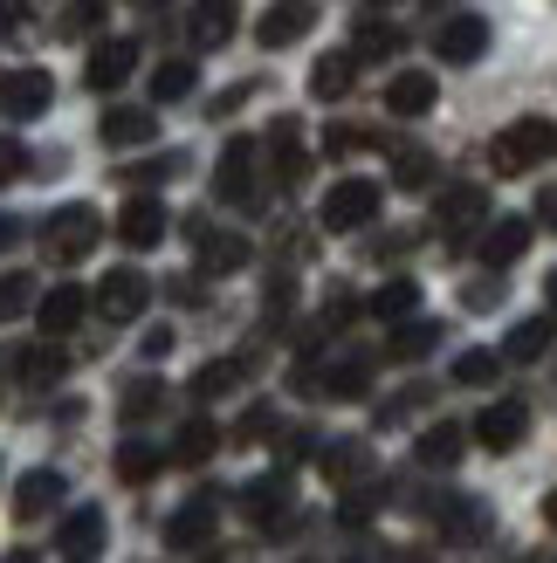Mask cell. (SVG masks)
I'll list each match as a JSON object with an SVG mask.
<instances>
[{"label": "cell", "instance_id": "1", "mask_svg": "<svg viewBox=\"0 0 557 563\" xmlns=\"http://www.w3.org/2000/svg\"><path fill=\"white\" fill-rule=\"evenodd\" d=\"M550 158H557V124H550V118H516L510 131H495V145H489V173L523 179L531 165H550Z\"/></svg>", "mask_w": 557, "mask_h": 563}, {"label": "cell", "instance_id": "2", "mask_svg": "<svg viewBox=\"0 0 557 563\" xmlns=\"http://www.w3.org/2000/svg\"><path fill=\"white\" fill-rule=\"evenodd\" d=\"M97 241H103V220H97V207H83V200H76V207H55V213L42 220V255L63 262V268L83 262Z\"/></svg>", "mask_w": 557, "mask_h": 563}, {"label": "cell", "instance_id": "3", "mask_svg": "<svg viewBox=\"0 0 557 563\" xmlns=\"http://www.w3.org/2000/svg\"><path fill=\"white\" fill-rule=\"evenodd\" d=\"M214 192L228 207H262V145L255 137H234L214 165Z\"/></svg>", "mask_w": 557, "mask_h": 563}, {"label": "cell", "instance_id": "4", "mask_svg": "<svg viewBox=\"0 0 557 563\" xmlns=\"http://www.w3.org/2000/svg\"><path fill=\"white\" fill-rule=\"evenodd\" d=\"M290 509H296V482L290 474H262V482L241 488V516L262 529V537H290Z\"/></svg>", "mask_w": 557, "mask_h": 563}, {"label": "cell", "instance_id": "5", "mask_svg": "<svg viewBox=\"0 0 557 563\" xmlns=\"http://www.w3.org/2000/svg\"><path fill=\"white\" fill-rule=\"evenodd\" d=\"M379 220V186L372 179H338L324 192V228L330 234H358V228H372Z\"/></svg>", "mask_w": 557, "mask_h": 563}, {"label": "cell", "instance_id": "6", "mask_svg": "<svg viewBox=\"0 0 557 563\" xmlns=\"http://www.w3.org/2000/svg\"><path fill=\"white\" fill-rule=\"evenodd\" d=\"M48 103H55V82H48V69H14V76H0V118L28 124V118H42Z\"/></svg>", "mask_w": 557, "mask_h": 563}, {"label": "cell", "instance_id": "7", "mask_svg": "<svg viewBox=\"0 0 557 563\" xmlns=\"http://www.w3.org/2000/svg\"><path fill=\"white\" fill-rule=\"evenodd\" d=\"M145 302H152V282L138 275V268H110L97 282V309L110 323H131V317H145Z\"/></svg>", "mask_w": 557, "mask_h": 563}, {"label": "cell", "instance_id": "8", "mask_svg": "<svg viewBox=\"0 0 557 563\" xmlns=\"http://www.w3.org/2000/svg\"><path fill=\"white\" fill-rule=\"evenodd\" d=\"M523 433H531V406H516V399H503V406H489V412H476V446H489V454H510V446H523Z\"/></svg>", "mask_w": 557, "mask_h": 563}, {"label": "cell", "instance_id": "9", "mask_svg": "<svg viewBox=\"0 0 557 563\" xmlns=\"http://www.w3.org/2000/svg\"><path fill=\"white\" fill-rule=\"evenodd\" d=\"M434 55L440 63H482L489 55V21L482 14H455L434 27Z\"/></svg>", "mask_w": 557, "mask_h": 563}, {"label": "cell", "instance_id": "10", "mask_svg": "<svg viewBox=\"0 0 557 563\" xmlns=\"http://www.w3.org/2000/svg\"><path fill=\"white\" fill-rule=\"evenodd\" d=\"M317 27V0H275V8L255 21V42L262 48H290V42H303Z\"/></svg>", "mask_w": 557, "mask_h": 563}, {"label": "cell", "instance_id": "11", "mask_svg": "<svg viewBox=\"0 0 557 563\" xmlns=\"http://www.w3.org/2000/svg\"><path fill=\"white\" fill-rule=\"evenodd\" d=\"M262 152H269V165H275V179H283V186H303V179H310V152H303V124H296V118H275Z\"/></svg>", "mask_w": 557, "mask_h": 563}, {"label": "cell", "instance_id": "12", "mask_svg": "<svg viewBox=\"0 0 557 563\" xmlns=\"http://www.w3.org/2000/svg\"><path fill=\"white\" fill-rule=\"evenodd\" d=\"M214 522H220V495H193L186 509H173V522H165V543L173 550H207Z\"/></svg>", "mask_w": 557, "mask_h": 563}, {"label": "cell", "instance_id": "13", "mask_svg": "<svg viewBox=\"0 0 557 563\" xmlns=\"http://www.w3.org/2000/svg\"><path fill=\"white\" fill-rule=\"evenodd\" d=\"M97 137H103V145H118V152H138V145H152V137H159V118H152L145 103H110Z\"/></svg>", "mask_w": 557, "mask_h": 563}, {"label": "cell", "instance_id": "14", "mask_svg": "<svg viewBox=\"0 0 557 563\" xmlns=\"http://www.w3.org/2000/svg\"><path fill=\"white\" fill-rule=\"evenodd\" d=\"M63 495H69L63 474H55V467H35V474H21V482H14V516H21V522H42V516L63 509Z\"/></svg>", "mask_w": 557, "mask_h": 563}, {"label": "cell", "instance_id": "15", "mask_svg": "<svg viewBox=\"0 0 557 563\" xmlns=\"http://www.w3.org/2000/svg\"><path fill=\"white\" fill-rule=\"evenodd\" d=\"M131 69H138V42L110 35V42L90 48V63H83V82H90V90H124V76H131Z\"/></svg>", "mask_w": 557, "mask_h": 563}, {"label": "cell", "instance_id": "16", "mask_svg": "<svg viewBox=\"0 0 557 563\" xmlns=\"http://www.w3.org/2000/svg\"><path fill=\"white\" fill-rule=\"evenodd\" d=\"M434 522H440V537H448V543H482L495 516H489V501H476V495H448L434 509Z\"/></svg>", "mask_w": 557, "mask_h": 563}, {"label": "cell", "instance_id": "17", "mask_svg": "<svg viewBox=\"0 0 557 563\" xmlns=\"http://www.w3.org/2000/svg\"><path fill=\"white\" fill-rule=\"evenodd\" d=\"M234 0H193V14H186V42L193 48H228L234 42Z\"/></svg>", "mask_w": 557, "mask_h": 563}, {"label": "cell", "instance_id": "18", "mask_svg": "<svg viewBox=\"0 0 557 563\" xmlns=\"http://www.w3.org/2000/svg\"><path fill=\"white\" fill-rule=\"evenodd\" d=\"M489 220V192L482 186H448L440 192V207H434V228L440 234H468V228H482Z\"/></svg>", "mask_w": 557, "mask_h": 563}, {"label": "cell", "instance_id": "19", "mask_svg": "<svg viewBox=\"0 0 557 563\" xmlns=\"http://www.w3.org/2000/svg\"><path fill=\"white\" fill-rule=\"evenodd\" d=\"M193 247H200V275H234V268H248V255H255L241 234H214L200 220H193Z\"/></svg>", "mask_w": 557, "mask_h": 563}, {"label": "cell", "instance_id": "20", "mask_svg": "<svg viewBox=\"0 0 557 563\" xmlns=\"http://www.w3.org/2000/svg\"><path fill=\"white\" fill-rule=\"evenodd\" d=\"M118 241H124V247H159V241H165V207L152 200V192L124 200V213H118Z\"/></svg>", "mask_w": 557, "mask_h": 563}, {"label": "cell", "instance_id": "21", "mask_svg": "<svg viewBox=\"0 0 557 563\" xmlns=\"http://www.w3.org/2000/svg\"><path fill=\"white\" fill-rule=\"evenodd\" d=\"M468 454V427H461V419H440V427H427L421 440H413V461H421V467H455Z\"/></svg>", "mask_w": 557, "mask_h": 563}, {"label": "cell", "instance_id": "22", "mask_svg": "<svg viewBox=\"0 0 557 563\" xmlns=\"http://www.w3.org/2000/svg\"><path fill=\"white\" fill-rule=\"evenodd\" d=\"M83 309H90V289H76V282H63V289H48V296L35 302V323H42L48 336H69V330L83 323Z\"/></svg>", "mask_w": 557, "mask_h": 563}, {"label": "cell", "instance_id": "23", "mask_svg": "<svg viewBox=\"0 0 557 563\" xmlns=\"http://www.w3.org/2000/svg\"><path fill=\"white\" fill-rule=\"evenodd\" d=\"M55 543H63L69 563H90L103 550V509H69L63 529H55Z\"/></svg>", "mask_w": 557, "mask_h": 563}, {"label": "cell", "instance_id": "24", "mask_svg": "<svg viewBox=\"0 0 557 563\" xmlns=\"http://www.w3.org/2000/svg\"><path fill=\"white\" fill-rule=\"evenodd\" d=\"M550 344H557V317L544 309V317H523V323L503 336V357H510V364H537Z\"/></svg>", "mask_w": 557, "mask_h": 563}, {"label": "cell", "instance_id": "25", "mask_svg": "<svg viewBox=\"0 0 557 563\" xmlns=\"http://www.w3.org/2000/svg\"><path fill=\"white\" fill-rule=\"evenodd\" d=\"M434 76H421V69H406V76H393L385 82V110H393V118H427L434 110Z\"/></svg>", "mask_w": 557, "mask_h": 563}, {"label": "cell", "instance_id": "26", "mask_svg": "<svg viewBox=\"0 0 557 563\" xmlns=\"http://www.w3.org/2000/svg\"><path fill=\"white\" fill-rule=\"evenodd\" d=\"M523 247H531V220H523V213H510V220H495V228L482 234V247H476V255H482L489 268H510V262L523 255Z\"/></svg>", "mask_w": 557, "mask_h": 563}, {"label": "cell", "instance_id": "27", "mask_svg": "<svg viewBox=\"0 0 557 563\" xmlns=\"http://www.w3.org/2000/svg\"><path fill=\"white\" fill-rule=\"evenodd\" d=\"M351 82H358V55H351V48H338V55H317V69H310V97L338 103V97H351Z\"/></svg>", "mask_w": 557, "mask_h": 563}, {"label": "cell", "instance_id": "28", "mask_svg": "<svg viewBox=\"0 0 557 563\" xmlns=\"http://www.w3.org/2000/svg\"><path fill=\"white\" fill-rule=\"evenodd\" d=\"M324 474H330L338 488L372 482V446H365V440H338V446H324Z\"/></svg>", "mask_w": 557, "mask_h": 563}, {"label": "cell", "instance_id": "29", "mask_svg": "<svg viewBox=\"0 0 557 563\" xmlns=\"http://www.w3.org/2000/svg\"><path fill=\"white\" fill-rule=\"evenodd\" d=\"M0 364H8L21 385H55V378L69 372V357H63V351H48V344H42V351H0Z\"/></svg>", "mask_w": 557, "mask_h": 563}, {"label": "cell", "instance_id": "30", "mask_svg": "<svg viewBox=\"0 0 557 563\" xmlns=\"http://www.w3.org/2000/svg\"><path fill=\"white\" fill-rule=\"evenodd\" d=\"M400 48H406V27L358 14V35H351V55H358V63H385V55H400Z\"/></svg>", "mask_w": 557, "mask_h": 563}, {"label": "cell", "instance_id": "31", "mask_svg": "<svg viewBox=\"0 0 557 563\" xmlns=\"http://www.w3.org/2000/svg\"><path fill=\"white\" fill-rule=\"evenodd\" d=\"M317 391H330V399H365V391H372V364L365 357H338L330 372H317Z\"/></svg>", "mask_w": 557, "mask_h": 563}, {"label": "cell", "instance_id": "32", "mask_svg": "<svg viewBox=\"0 0 557 563\" xmlns=\"http://www.w3.org/2000/svg\"><path fill=\"white\" fill-rule=\"evenodd\" d=\"M159 467H165V454H159L152 440H124V446H118V482H124V488L159 482Z\"/></svg>", "mask_w": 557, "mask_h": 563}, {"label": "cell", "instance_id": "33", "mask_svg": "<svg viewBox=\"0 0 557 563\" xmlns=\"http://www.w3.org/2000/svg\"><path fill=\"white\" fill-rule=\"evenodd\" d=\"M214 446H220V427H214V419H186L179 440H173V461H179V467H200V461H214Z\"/></svg>", "mask_w": 557, "mask_h": 563}, {"label": "cell", "instance_id": "34", "mask_svg": "<svg viewBox=\"0 0 557 563\" xmlns=\"http://www.w3.org/2000/svg\"><path fill=\"white\" fill-rule=\"evenodd\" d=\"M440 336H448V330H440V323H427V317H421V323H400V330H393V344H385V357H400V364H421V357L440 344Z\"/></svg>", "mask_w": 557, "mask_h": 563}, {"label": "cell", "instance_id": "35", "mask_svg": "<svg viewBox=\"0 0 557 563\" xmlns=\"http://www.w3.org/2000/svg\"><path fill=\"white\" fill-rule=\"evenodd\" d=\"M365 309H372V317H385V323H413V309H421V282H406V275L385 282V289H379Z\"/></svg>", "mask_w": 557, "mask_h": 563}, {"label": "cell", "instance_id": "36", "mask_svg": "<svg viewBox=\"0 0 557 563\" xmlns=\"http://www.w3.org/2000/svg\"><path fill=\"white\" fill-rule=\"evenodd\" d=\"M241 378H248V364H241V357H214L207 372H193V399H228Z\"/></svg>", "mask_w": 557, "mask_h": 563}, {"label": "cell", "instance_id": "37", "mask_svg": "<svg viewBox=\"0 0 557 563\" xmlns=\"http://www.w3.org/2000/svg\"><path fill=\"white\" fill-rule=\"evenodd\" d=\"M434 152H421V145H400L393 152V186H406V192H421V186H434Z\"/></svg>", "mask_w": 557, "mask_h": 563}, {"label": "cell", "instance_id": "38", "mask_svg": "<svg viewBox=\"0 0 557 563\" xmlns=\"http://www.w3.org/2000/svg\"><path fill=\"white\" fill-rule=\"evenodd\" d=\"M193 82H200V69L173 55V63H159V69H152V97H159V103H179V97H193Z\"/></svg>", "mask_w": 557, "mask_h": 563}, {"label": "cell", "instance_id": "39", "mask_svg": "<svg viewBox=\"0 0 557 563\" xmlns=\"http://www.w3.org/2000/svg\"><path fill=\"white\" fill-rule=\"evenodd\" d=\"M159 406H165V385H159V378H131V385L118 391V412L131 419V427H138V419H152Z\"/></svg>", "mask_w": 557, "mask_h": 563}, {"label": "cell", "instance_id": "40", "mask_svg": "<svg viewBox=\"0 0 557 563\" xmlns=\"http://www.w3.org/2000/svg\"><path fill=\"white\" fill-rule=\"evenodd\" d=\"M35 302H42V296H35V275H21V268L0 275V323H14L21 309H35Z\"/></svg>", "mask_w": 557, "mask_h": 563}, {"label": "cell", "instance_id": "41", "mask_svg": "<svg viewBox=\"0 0 557 563\" xmlns=\"http://www.w3.org/2000/svg\"><path fill=\"white\" fill-rule=\"evenodd\" d=\"M503 372V351H461L455 357V385H495Z\"/></svg>", "mask_w": 557, "mask_h": 563}, {"label": "cell", "instance_id": "42", "mask_svg": "<svg viewBox=\"0 0 557 563\" xmlns=\"http://www.w3.org/2000/svg\"><path fill=\"white\" fill-rule=\"evenodd\" d=\"M379 501H385V488H379V482L351 488V495H345V509H338V522H345V529H365V522L379 516Z\"/></svg>", "mask_w": 557, "mask_h": 563}, {"label": "cell", "instance_id": "43", "mask_svg": "<svg viewBox=\"0 0 557 563\" xmlns=\"http://www.w3.org/2000/svg\"><path fill=\"white\" fill-rule=\"evenodd\" d=\"M365 145H379L365 124H330V131H324V152H330V158H351V152H365Z\"/></svg>", "mask_w": 557, "mask_h": 563}, {"label": "cell", "instance_id": "44", "mask_svg": "<svg viewBox=\"0 0 557 563\" xmlns=\"http://www.w3.org/2000/svg\"><path fill=\"white\" fill-rule=\"evenodd\" d=\"M97 21H103V0H76V8L63 14V35H90Z\"/></svg>", "mask_w": 557, "mask_h": 563}, {"label": "cell", "instance_id": "45", "mask_svg": "<svg viewBox=\"0 0 557 563\" xmlns=\"http://www.w3.org/2000/svg\"><path fill=\"white\" fill-rule=\"evenodd\" d=\"M28 35V0H0V42H21Z\"/></svg>", "mask_w": 557, "mask_h": 563}, {"label": "cell", "instance_id": "46", "mask_svg": "<svg viewBox=\"0 0 557 563\" xmlns=\"http://www.w3.org/2000/svg\"><path fill=\"white\" fill-rule=\"evenodd\" d=\"M461 302H468V309H495V302H503V282H495V275L468 282V289H461Z\"/></svg>", "mask_w": 557, "mask_h": 563}, {"label": "cell", "instance_id": "47", "mask_svg": "<svg viewBox=\"0 0 557 563\" xmlns=\"http://www.w3.org/2000/svg\"><path fill=\"white\" fill-rule=\"evenodd\" d=\"M21 173H28V152L14 145V137H0V186H14Z\"/></svg>", "mask_w": 557, "mask_h": 563}, {"label": "cell", "instance_id": "48", "mask_svg": "<svg viewBox=\"0 0 557 563\" xmlns=\"http://www.w3.org/2000/svg\"><path fill=\"white\" fill-rule=\"evenodd\" d=\"M351 317H358L351 289H330V302H324V330H338V323H351Z\"/></svg>", "mask_w": 557, "mask_h": 563}, {"label": "cell", "instance_id": "49", "mask_svg": "<svg viewBox=\"0 0 557 563\" xmlns=\"http://www.w3.org/2000/svg\"><path fill=\"white\" fill-rule=\"evenodd\" d=\"M269 433H275V412H269V406H255V412L234 427V440H269Z\"/></svg>", "mask_w": 557, "mask_h": 563}, {"label": "cell", "instance_id": "50", "mask_svg": "<svg viewBox=\"0 0 557 563\" xmlns=\"http://www.w3.org/2000/svg\"><path fill=\"white\" fill-rule=\"evenodd\" d=\"M413 406H427V385H406V391H400V399H393V406H385V427H400V419H406Z\"/></svg>", "mask_w": 557, "mask_h": 563}, {"label": "cell", "instance_id": "51", "mask_svg": "<svg viewBox=\"0 0 557 563\" xmlns=\"http://www.w3.org/2000/svg\"><path fill=\"white\" fill-rule=\"evenodd\" d=\"M165 173H179V158H152V165H138V173H124V186H152Z\"/></svg>", "mask_w": 557, "mask_h": 563}, {"label": "cell", "instance_id": "52", "mask_svg": "<svg viewBox=\"0 0 557 563\" xmlns=\"http://www.w3.org/2000/svg\"><path fill=\"white\" fill-rule=\"evenodd\" d=\"M248 90H255V82H234L228 97H214V118H228V110H241V103H248Z\"/></svg>", "mask_w": 557, "mask_h": 563}, {"label": "cell", "instance_id": "53", "mask_svg": "<svg viewBox=\"0 0 557 563\" xmlns=\"http://www.w3.org/2000/svg\"><path fill=\"white\" fill-rule=\"evenodd\" d=\"M165 351H173V330L152 323V330H145V357H165Z\"/></svg>", "mask_w": 557, "mask_h": 563}, {"label": "cell", "instance_id": "54", "mask_svg": "<svg viewBox=\"0 0 557 563\" xmlns=\"http://www.w3.org/2000/svg\"><path fill=\"white\" fill-rule=\"evenodd\" d=\"M537 220H544V228H557V186L537 192Z\"/></svg>", "mask_w": 557, "mask_h": 563}, {"label": "cell", "instance_id": "55", "mask_svg": "<svg viewBox=\"0 0 557 563\" xmlns=\"http://www.w3.org/2000/svg\"><path fill=\"white\" fill-rule=\"evenodd\" d=\"M345 563H393V556H385V550H379V543H358V550H351V556H345Z\"/></svg>", "mask_w": 557, "mask_h": 563}, {"label": "cell", "instance_id": "56", "mask_svg": "<svg viewBox=\"0 0 557 563\" xmlns=\"http://www.w3.org/2000/svg\"><path fill=\"white\" fill-rule=\"evenodd\" d=\"M544 529H557V488L544 495Z\"/></svg>", "mask_w": 557, "mask_h": 563}, {"label": "cell", "instance_id": "57", "mask_svg": "<svg viewBox=\"0 0 557 563\" xmlns=\"http://www.w3.org/2000/svg\"><path fill=\"white\" fill-rule=\"evenodd\" d=\"M14 234H21V228H14V220H8V213H0V247H14Z\"/></svg>", "mask_w": 557, "mask_h": 563}, {"label": "cell", "instance_id": "58", "mask_svg": "<svg viewBox=\"0 0 557 563\" xmlns=\"http://www.w3.org/2000/svg\"><path fill=\"white\" fill-rule=\"evenodd\" d=\"M0 563H42L35 550H8V556H0Z\"/></svg>", "mask_w": 557, "mask_h": 563}, {"label": "cell", "instance_id": "59", "mask_svg": "<svg viewBox=\"0 0 557 563\" xmlns=\"http://www.w3.org/2000/svg\"><path fill=\"white\" fill-rule=\"evenodd\" d=\"M393 563H434V556H427V550H406V556H393Z\"/></svg>", "mask_w": 557, "mask_h": 563}, {"label": "cell", "instance_id": "60", "mask_svg": "<svg viewBox=\"0 0 557 563\" xmlns=\"http://www.w3.org/2000/svg\"><path fill=\"white\" fill-rule=\"evenodd\" d=\"M523 563H557V550H531V556H523Z\"/></svg>", "mask_w": 557, "mask_h": 563}, {"label": "cell", "instance_id": "61", "mask_svg": "<svg viewBox=\"0 0 557 563\" xmlns=\"http://www.w3.org/2000/svg\"><path fill=\"white\" fill-rule=\"evenodd\" d=\"M544 296H550V309H557V268H550V282H544Z\"/></svg>", "mask_w": 557, "mask_h": 563}, {"label": "cell", "instance_id": "62", "mask_svg": "<svg viewBox=\"0 0 557 563\" xmlns=\"http://www.w3.org/2000/svg\"><path fill=\"white\" fill-rule=\"evenodd\" d=\"M138 8H165V0H138Z\"/></svg>", "mask_w": 557, "mask_h": 563}, {"label": "cell", "instance_id": "63", "mask_svg": "<svg viewBox=\"0 0 557 563\" xmlns=\"http://www.w3.org/2000/svg\"><path fill=\"white\" fill-rule=\"evenodd\" d=\"M372 8H393V0H372Z\"/></svg>", "mask_w": 557, "mask_h": 563}]
</instances>
